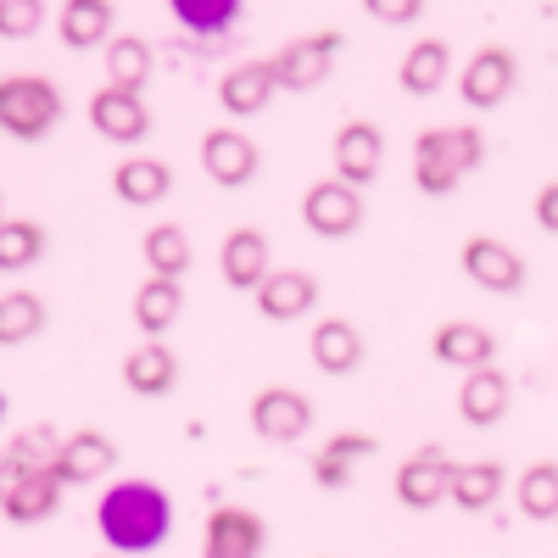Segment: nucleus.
<instances>
[{"mask_svg":"<svg viewBox=\"0 0 558 558\" xmlns=\"http://www.w3.org/2000/svg\"><path fill=\"white\" fill-rule=\"evenodd\" d=\"M173 380H179V363H173V352H168L162 341H140V347L123 357V386H129L134 397H168Z\"/></svg>","mask_w":558,"mask_h":558,"instance_id":"5701e85b","label":"nucleus"},{"mask_svg":"<svg viewBox=\"0 0 558 558\" xmlns=\"http://www.w3.org/2000/svg\"><path fill=\"white\" fill-rule=\"evenodd\" d=\"M363 12L375 17V23H391V28H402V23H413L418 12H425V0H363Z\"/></svg>","mask_w":558,"mask_h":558,"instance_id":"e433bc0d","label":"nucleus"},{"mask_svg":"<svg viewBox=\"0 0 558 558\" xmlns=\"http://www.w3.org/2000/svg\"><path fill=\"white\" fill-rule=\"evenodd\" d=\"M486 162V134L475 123H441L413 140V184L425 196H452Z\"/></svg>","mask_w":558,"mask_h":558,"instance_id":"f03ea898","label":"nucleus"},{"mask_svg":"<svg viewBox=\"0 0 558 558\" xmlns=\"http://www.w3.org/2000/svg\"><path fill=\"white\" fill-rule=\"evenodd\" d=\"M57 502H62V475L57 470H17L0 514H7L12 525H39V520L57 514Z\"/></svg>","mask_w":558,"mask_h":558,"instance_id":"dca6fc26","label":"nucleus"},{"mask_svg":"<svg viewBox=\"0 0 558 558\" xmlns=\"http://www.w3.org/2000/svg\"><path fill=\"white\" fill-rule=\"evenodd\" d=\"M45 23V0H0V39H28Z\"/></svg>","mask_w":558,"mask_h":558,"instance_id":"c9c22d12","label":"nucleus"},{"mask_svg":"<svg viewBox=\"0 0 558 558\" xmlns=\"http://www.w3.org/2000/svg\"><path fill=\"white\" fill-rule=\"evenodd\" d=\"M430 352H436V363H447V368H486L492 363V352H497V341H492V330L486 324H470V318H447L441 330L430 336Z\"/></svg>","mask_w":558,"mask_h":558,"instance_id":"6ab92c4d","label":"nucleus"},{"mask_svg":"<svg viewBox=\"0 0 558 558\" xmlns=\"http://www.w3.org/2000/svg\"><path fill=\"white\" fill-rule=\"evenodd\" d=\"M502 463H492V458H475V463H458L452 470V492H447V502H458L463 514H486V508L502 497Z\"/></svg>","mask_w":558,"mask_h":558,"instance_id":"bb28decb","label":"nucleus"},{"mask_svg":"<svg viewBox=\"0 0 558 558\" xmlns=\"http://www.w3.org/2000/svg\"><path fill=\"white\" fill-rule=\"evenodd\" d=\"M57 452H62V436L51 425H28L7 441L0 458H7V470L17 475V470H57Z\"/></svg>","mask_w":558,"mask_h":558,"instance_id":"2f4dec72","label":"nucleus"},{"mask_svg":"<svg viewBox=\"0 0 558 558\" xmlns=\"http://www.w3.org/2000/svg\"><path fill=\"white\" fill-rule=\"evenodd\" d=\"M112 463H118L112 436H101V430L62 436V452H57V475H62V486H89V481H101Z\"/></svg>","mask_w":558,"mask_h":558,"instance_id":"aec40b11","label":"nucleus"},{"mask_svg":"<svg viewBox=\"0 0 558 558\" xmlns=\"http://www.w3.org/2000/svg\"><path fill=\"white\" fill-rule=\"evenodd\" d=\"M375 452V436H357V430H341V436H330L318 452H313V481L324 486V492H341V486H352V463L357 458H368Z\"/></svg>","mask_w":558,"mask_h":558,"instance_id":"a878e982","label":"nucleus"},{"mask_svg":"<svg viewBox=\"0 0 558 558\" xmlns=\"http://www.w3.org/2000/svg\"><path fill=\"white\" fill-rule=\"evenodd\" d=\"M57 34H62V45H73V51L107 45L112 39V0H62Z\"/></svg>","mask_w":558,"mask_h":558,"instance_id":"393cba45","label":"nucleus"},{"mask_svg":"<svg viewBox=\"0 0 558 558\" xmlns=\"http://www.w3.org/2000/svg\"><path fill=\"white\" fill-rule=\"evenodd\" d=\"M140 257H146L151 274L179 279L184 268H191V235H184L179 223H151V229H146V241H140Z\"/></svg>","mask_w":558,"mask_h":558,"instance_id":"c756f323","label":"nucleus"},{"mask_svg":"<svg viewBox=\"0 0 558 558\" xmlns=\"http://www.w3.org/2000/svg\"><path fill=\"white\" fill-rule=\"evenodd\" d=\"M179 307H184L179 279H162V274H146V279H140V291H134V324H140V330H146L151 341L179 318Z\"/></svg>","mask_w":558,"mask_h":558,"instance_id":"cd10ccee","label":"nucleus"},{"mask_svg":"<svg viewBox=\"0 0 558 558\" xmlns=\"http://www.w3.org/2000/svg\"><path fill=\"white\" fill-rule=\"evenodd\" d=\"M89 123H96V134L118 140V146H140L151 134V112L140 101V89H118V84L89 96Z\"/></svg>","mask_w":558,"mask_h":558,"instance_id":"f8f14e48","label":"nucleus"},{"mask_svg":"<svg viewBox=\"0 0 558 558\" xmlns=\"http://www.w3.org/2000/svg\"><path fill=\"white\" fill-rule=\"evenodd\" d=\"M397 78H402L408 96H436V89L452 78V45L447 39H413Z\"/></svg>","mask_w":558,"mask_h":558,"instance_id":"4be33fe9","label":"nucleus"},{"mask_svg":"<svg viewBox=\"0 0 558 558\" xmlns=\"http://www.w3.org/2000/svg\"><path fill=\"white\" fill-rule=\"evenodd\" d=\"M302 223L313 229V235L324 241H347L352 229L363 223V191L347 179H313L307 191H302Z\"/></svg>","mask_w":558,"mask_h":558,"instance_id":"20e7f679","label":"nucleus"},{"mask_svg":"<svg viewBox=\"0 0 558 558\" xmlns=\"http://www.w3.org/2000/svg\"><path fill=\"white\" fill-rule=\"evenodd\" d=\"M218 274H223V286H235V291H257L274 274L263 229H229L223 246H218Z\"/></svg>","mask_w":558,"mask_h":558,"instance_id":"2eb2a0df","label":"nucleus"},{"mask_svg":"<svg viewBox=\"0 0 558 558\" xmlns=\"http://www.w3.org/2000/svg\"><path fill=\"white\" fill-rule=\"evenodd\" d=\"M62 123V89L45 73H7L0 78V129L12 140H45Z\"/></svg>","mask_w":558,"mask_h":558,"instance_id":"7ed1b4c3","label":"nucleus"},{"mask_svg":"<svg viewBox=\"0 0 558 558\" xmlns=\"http://www.w3.org/2000/svg\"><path fill=\"white\" fill-rule=\"evenodd\" d=\"M263 547H268V525H263V514H252V508L223 502V508L207 514L202 558H263Z\"/></svg>","mask_w":558,"mask_h":558,"instance_id":"1a4fd4ad","label":"nucleus"},{"mask_svg":"<svg viewBox=\"0 0 558 558\" xmlns=\"http://www.w3.org/2000/svg\"><path fill=\"white\" fill-rule=\"evenodd\" d=\"M0 223H7V196H0Z\"/></svg>","mask_w":558,"mask_h":558,"instance_id":"ea45409f","label":"nucleus"},{"mask_svg":"<svg viewBox=\"0 0 558 558\" xmlns=\"http://www.w3.org/2000/svg\"><path fill=\"white\" fill-rule=\"evenodd\" d=\"M336 51H341V34H336V28H313V34L291 39V45H279L268 62H274L279 89H313V84L330 78Z\"/></svg>","mask_w":558,"mask_h":558,"instance_id":"423d86ee","label":"nucleus"},{"mask_svg":"<svg viewBox=\"0 0 558 558\" xmlns=\"http://www.w3.org/2000/svg\"><path fill=\"white\" fill-rule=\"evenodd\" d=\"M45 330V302L34 291H7L0 296V347H23Z\"/></svg>","mask_w":558,"mask_h":558,"instance_id":"473e14b6","label":"nucleus"},{"mask_svg":"<svg viewBox=\"0 0 558 558\" xmlns=\"http://www.w3.org/2000/svg\"><path fill=\"white\" fill-rule=\"evenodd\" d=\"M112 191H118L129 207H157V202L173 191V168L157 162V157H129V162H118V173H112Z\"/></svg>","mask_w":558,"mask_h":558,"instance_id":"b1692460","label":"nucleus"},{"mask_svg":"<svg viewBox=\"0 0 558 558\" xmlns=\"http://www.w3.org/2000/svg\"><path fill=\"white\" fill-rule=\"evenodd\" d=\"M380 162H386V134H380V123H363V118H352V123H341L336 129V179H347V184H363L380 173Z\"/></svg>","mask_w":558,"mask_h":558,"instance_id":"ddd939ff","label":"nucleus"},{"mask_svg":"<svg viewBox=\"0 0 558 558\" xmlns=\"http://www.w3.org/2000/svg\"><path fill=\"white\" fill-rule=\"evenodd\" d=\"M514 84H520V62H514L508 45H481V51L458 68V96L470 101L475 112L502 107L508 96H514Z\"/></svg>","mask_w":558,"mask_h":558,"instance_id":"39448f33","label":"nucleus"},{"mask_svg":"<svg viewBox=\"0 0 558 558\" xmlns=\"http://www.w3.org/2000/svg\"><path fill=\"white\" fill-rule=\"evenodd\" d=\"M252 430L274 447H291L313 430V402L291 386H268V391L252 397Z\"/></svg>","mask_w":558,"mask_h":558,"instance_id":"9d476101","label":"nucleus"},{"mask_svg":"<svg viewBox=\"0 0 558 558\" xmlns=\"http://www.w3.org/2000/svg\"><path fill=\"white\" fill-rule=\"evenodd\" d=\"M45 257V229L34 218H7L0 223V268L17 274V268H34Z\"/></svg>","mask_w":558,"mask_h":558,"instance_id":"72a5a7b5","label":"nucleus"},{"mask_svg":"<svg viewBox=\"0 0 558 558\" xmlns=\"http://www.w3.org/2000/svg\"><path fill=\"white\" fill-rule=\"evenodd\" d=\"M307 352H313V363L324 368V375H352V368L363 363V336L347 318H318L313 336H307Z\"/></svg>","mask_w":558,"mask_h":558,"instance_id":"412c9836","label":"nucleus"},{"mask_svg":"<svg viewBox=\"0 0 558 558\" xmlns=\"http://www.w3.org/2000/svg\"><path fill=\"white\" fill-rule=\"evenodd\" d=\"M508 402H514V380L502 375V368H470L458 386V413L463 425H497V418L508 413Z\"/></svg>","mask_w":558,"mask_h":558,"instance_id":"a211bd4d","label":"nucleus"},{"mask_svg":"<svg viewBox=\"0 0 558 558\" xmlns=\"http://www.w3.org/2000/svg\"><path fill=\"white\" fill-rule=\"evenodd\" d=\"M531 213H536V223L547 229V235H558V179L536 191V207H531Z\"/></svg>","mask_w":558,"mask_h":558,"instance_id":"4c0bfd02","label":"nucleus"},{"mask_svg":"<svg viewBox=\"0 0 558 558\" xmlns=\"http://www.w3.org/2000/svg\"><path fill=\"white\" fill-rule=\"evenodd\" d=\"M514 502H520V514L525 520H553L558 525V463L553 458H542V463H531V470L514 481Z\"/></svg>","mask_w":558,"mask_h":558,"instance_id":"c85d7f7f","label":"nucleus"},{"mask_svg":"<svg viewBox=\"0 0 558 558\" xmlns=\"http://www.w3.org/2000/svg\"><path fill=\"white\" fill-rule=\"evenodd\" d=\"M107 558H123V553H107Z\"/></svg>","mask_w":558,"mask_h":558,"instance_id":"79ce46f5","label":"nucleus"},{"mask_svg":"<svg viewBox=\"0 0 558 558\" xmlns=\"http://www.w3.org/2000/svg\"><path fill=\"white\" fill-rule=\"evenodd\" d=\"M107 78L118 89H140L151 78V45L140 34H112L107 39Z\"/></svg>","mask_w":558,"mask_h":558,"instance_id":"7c9ffc66","label":"nucleus"},{"mask_svg":"<svg viewBox=\"0 0 558 558\" xmlns=\"http://www.w3.org/2000/svg\"><path fill=\"white\" fill-rule=\"evenodd\" d=\"M252 296H257V313H263V318L291 324V318H302V313L318 307V279H313L307 268H274Z\"/></svg>","mask_w":558,"mask_h":558,"instance_id":"4468645a","label":"nucleus"},{"mask_svg":"<svg viewBox=\"0 0 558 558\" xmlns=\"http://www.w3.org/2000/svg\"><path fill=\"white\" fill-rule=\"evenodd\" d=\"M96 525L112 553H157L173 531V502L157 481H118L96 502Z\"/></svg>","mask_w":558,"mask_h":558,"instance_id":"f257e3e1","label":"nucleus"},{"mask_svg":"<svg viewBox=\"0 0 558 558\" xmlns=\"http://www.w3.org/2000/svg\"><path fill=\"white\" fill-rule=\"evenodd\" d=\"M452 470L458 463L441 452V447H418V452H408L402 463H397V502L402 508H436V502H447V492H452Z\"/></svg>","mask_w":558,"mask_h":558,"instance_id":"0eeeda50","label":"nucleus"},{"mask_svg":"<svg viewBox=\"0 0 558 558\" xmlns=\"http://www.w3.org/2000/svg\"><path fill=\"white\" fill-rule=\"evenodd\" d=\"M202 168H207L213 184H223V191H241V184L257 179L263 157H257V146H252L246 129H229V123H223V129H213V134L202 140Z\"/></svg>","mask_w":558,"mask_h":558,"instance_id":"9b49d317","label":"nucleus"},{"mask_svg":"<svg viewBox=\"0 0 558 558\" xmlns=\"http://www.w3.org/2000/svg\"><path fill=\"white\" fill-rule=\"evenodd\" d=\"M7 486H12V470H7V458H0V502H7Z\"/></svg>","mask_w":558,"mask_h":558,"instance_id":"58836bf2","label":"nucleus"},{"mask_svg":"<svg viewBox=\"0 0 558 558\" xmlns=\"http://www.w3.org/2000/svg\"><path fill=\"white\" fill-rule=\"evenodd\" d=\"M168 12L179 17V28L191 34H223L241 17V0H168Z\"/></svg>","mask_w":558,"mask_h":558,"instance_id":"f704fd0d","label":"nucleus"},{"mask_svg":"<svg viewBox=\"0 0 558 558\" xmlns=\"http://www.w3.org/2000/svg\"><path fill=\"white\" fill-rule=\"evenodd\" d=\"M458 263H463V274H470L481 291H497V296L525 291V257L508 241H497V235H470L463 252H458Z\"/></svg>","mask_w":558,"mask_h":558,"instance_id":"6e6552de","label":"nucleus"},{"mask_svg":"<svg viewBox=\"0 0 558 558\" xmlns=\"http://www.w3.org/2000/svg\"><path fill=\"white\" fill-rule=\"evenodd\" d=\"M274 89H279V78H274V62L268 57L263 62H235V68L218 78V107L229 118H257L274 101Z\"/></svg>","mask_w":558,"mask_h":558,"instance_id":"f3484780","label":"nucleus"},{"mask_svg":"<svg viewBox=\"0 0 558 558\" xmlns=\"http://www.w3.org/2000/svg\"><path fill=\"white\" fill-rule=\"evenodd\" d=\"M0 418H7V397H0Z\"/></svg>","mask_w":558,"mask_h":558,"instance_id":"a19ab883","label":"nucleus"}]
</instances>
